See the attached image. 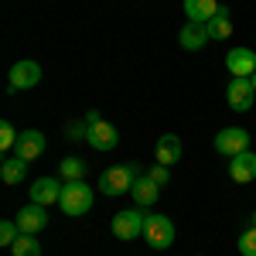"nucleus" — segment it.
Returning a JSON list of instances; mask_svg holds the SVG:
<instances>
[{
  "instance_id": "13",
  "label": "nucleus",
  "mask_w": 256,
  "mask_h": 256,
  "mask_svg": "<svg viewBox=\"0 0 256 256\" xmlns=\"http://www.w3.org/2000/svg\"><path fill=\"white\" fill-rule=\"evenodd\" d=\"M89 147H92V150H102V154H106V150H113V147H116L120 144V134H116V126H113V123H106V120H99V123H92V126H89Z\"/></svg>"
},
{
  "instance_id": "3",
  "label": "nucleus",
  "mask_w": 256,
  "mask_h": 256,
  "mask_svg": "<svg viewBox=\"0 0 256 256\" xmlns=\"http://www.w3.org/2000/svg\"><path fill=\"white\" fill-rule=\"evenodd\" d=\"M144 222H147L144 208H123V212H116V216H113L110 229H113V236H116V239L130 242V239L144 236Z\"/></svg>"
},
{
  "instance_id": "18",
  "label": "nucleus",
  "mask_w": 256,
  "mask_h": 256,
  "mask_svg": "<svg viewBox=\"0 0 256 256\" xmlns=\"http://www.w3.org/2000/svg\"><path fill=\"white\" fill-rule=\"evenodd\" d=\"M184 14L188 20H208L218 14V0H184Z\"/></svg>"
},
{
  "instance_id": "8",
  "label": "nucleus",
  "mask_w": 256,
  "mask_h": 256,
  "mask_svg": "<svg viewBox=\"0 0 256 256\" xmlns=\"http://www.w3.org/2000/svg\"><path fill=\"white\" fill-rule=\"evenodd\" d=\"M14 222H18V229L24 232V236H38L41 229L48 226V208L31 202V205H24V208L18 212V218H14Z\"/></svg>"
},
{
  "instance_id": "7",
  "label": "nucleus",
  "mask_w": 256,
  "mask_h": 256,
  "mask_svg": "<svg viewBox=\"0 0 256 256\" xmlns=\"http://www.w3.org/2000/svg\"><path fill=\"white\" fill-rule=\"evenodd\" d=\"M38 82H41V65L31 62V58H24V62H18V65L10 68L7 89H10V92H18V89H34Z\"/></svg>"
},
{
  "instance_id": "29",
  "label": "nucleus",
  "mask_w": 256,
  "mask_h": 256,
  "mask_svg": "<svg viewBox=\"0 0 256 256\" xmlns=\"http://www.w3.org/2000/svg\"><path fill=\"white\" fill-rule=\"evenodd\" d=\"M253 226H256V212H253Z\"/></svg>"
},
{
  "instance_id": "14",
  "label": "nucleus",
  "mask_w": 256,
  "mask_h": 256,
  "mask_svg": "<svg viewBox=\"0 0 256 256\" xmlns=\"http://www.w3.org/2000/svg\"><path fill=\"white\" fill-rule=\"evenodd\" d=\"M158 195H160V184L150 174H140L137 181H134V188H130V198H134L137 208H150V205H158Z\"/></svg>"
},
{
  "instance_id": "5",
  "label": "nucleus",
  "mask_w": 256,
  "mask_h": 256,
  "mask_svg": "<svg viewBox=\"0 0 256 256\" xmlns=\"http://www.w3.org/2000/svg\"><path fill=\"white\" fill-rule=\"evenodd\" d=\"M226 102H229L236 113H246V110H253V102H256L253 79L232 76V79H229V86H226Z\"/></svg>"
},
{
  "instance_id": "17",
  "label": "nucleus",
  "mask_w": 256,
  "mask_h": 256,
  "mask_svg": "<svg viewBox=\"0 0 256 256\" xmlns=\"http://www.w3.org/2000/svg\"><path fill=\"white\" fill-rule=\"evenodd\" d=\"M0 178H4V184H20V181L28 178V160L18 158V154L4 158V164H0Z\"/></svg>"
},
{
  "instance_id": "19",
  "label": "nucleus",
  "mask_w": 256,
  "mask_h": 256,
  "mask_svg": "<svg viewBox=\"0 0 256 256\" xmlns=\"http://www.w3.org/2000/svg\"><path fill=\"white\" fill-rule=\"evenodd\" d=\"M229 34H232V14H229V7H218V14L208 20V38L226 41Z\"/></svg>"
},
{
  "instance_id": "16",
  "label": "nucleus",
  "mask_w": 256,
  "mask_h": 256,
  "mask_svg": "<svg viewBox=\"0 0 256 256\" xmlns=\"http://www.w3.org/2000/svg\"><path fill=\"white\" fill-rule=\"evenodd\" d=\"M229 178L239 181V184L253 181L256 178V154L253 150H242V154H236V158H229Z\"/></svg>"
},
{
  "instance_id": "11",
  "label": "nucleus",
  "mask_w": 256,
  "mask_h": 256,
  "mask_svg": "<svg viewBox=\"0 0 256 256\" xmlns=\"http://www.w3.org/2000/svg\"><path fill=\"white\" fill-rule=\"evenodd\" d=\"M178 41H181L184 52H202V48L212 41V38H208V24H205V20H184V28H181Z\"/></svg>"
},
{
  "instance_id": "21",
  "label": "nucleus",
  "mask_w": 256,
  "mask_h": 256,
  "mask_svg": "<svg viewBox=\"0 0 256 256\" xmlns=\"http://www.w3.org/2000/svg\"><path fill=\"white\" fill-rule=\"evenodd\" d=\"M10 253H14V256H41L38 236H24V232H20V239L10 246Z\"/></svg>"
},
{
  "instance_id": "26",
  "label": "nucleus",
  "mask_w": 256,
  "mask_h": 256,
  "mask_svg": "<svg viewBox=\"0 0 256 256\" xmlns=\"http://www.w3.org/2000/svg\"><path fill=\"white\" fill-rule=\"evenodd\" d=\"M150 178H154L158 184H168V181H171V174H168V164H154V168H150Z\"/></svg>"
},
{
  "instance_id": "10",
  "label": "nucleus",
  "mask_w": 256,
  "mask_h": 256,
  "mask_svg": "<svg viewBox=\"0 0 256 256\" xmlns=\"http://www.w3.org/2000/svg\"><path fill=\"white\" fill-rule=\"evenodd\" d=\"M226 68H229V76L253 79V72H256V52H253V48H229V55H226Z\"/></svg>"
},
{
  "instance_id": "25",
  "label": "nucleus",
  "mask_w": 256,
  "mask_h": 256,
  "mask_svg": "<svg viewBox=\"0 0 256 256\" xmlns=\"http://www.w3.org/2000/svg\"><path fill=\"white\" fill-rule=\"evenodd\" d=\"M239 253H242V256H256V226H253V229H246V232L239 236Z\"/></svg>"
},
{
  "instance_id": "12",
  "label": "nucleus",
  "mask_w": 256,
  "mask_h": 256,
  "mask_svg": "<svg viewBox=\"0 0 256 256\" xmlns=\"http://www.w3.org/2000/svg\"><path fill=\"white\" fill-rule=\"evenodd\" d=\"M62 188H65L62 178H38V181L31 184V202L48 208V205H55V202L62 198Z\"/></svg>"
},
{
  "instance_id": "23",
  "label": "nucleus",
  "mask_w": 256,
  "mask_h": 256,
  "mask_svg": "<svg viewBox=\"0 0 256 256\" xmlns=\"http://www.w3.org/2000/svg\"><path fill=\"white\" fill-rule=\"evenodd\" d=\"M18 239H20L18 222H14V218H4V222H0V242H4V246H14Z\"/></svg>"
},
{
  "instance_id": "20",
  "label": "nucleus",
  "mask_w": 256,
  "mask_h": 256,
  "mask_svg": "<svg viewBox=\"0 0 256 256\" xmlns=\"http://www.w3.org/2000/svg\"><path fill=\"white\" fill-rule=\"evenodd\" d=\"M82 174H86V160L82 158H62V164H58L62 181H82Z\"/></svg>"
},
{
  "instance_id": "27",
  "label": "nucleus",
  "mask_w": 256,
  "mask_h": 256,
  "mask_svg": "<svg viewBox=\"0 0 256 256\" xmlns=\"http://www.w3.org/2000/svg\"><path fill=\"white\" fill-rule=\"evenodd\" d=\"M86 123H89V126H92V123H99V113H96V110H89V113H86Z\"/></svg>"
},
{
  "instance_id": "28",
  "label": "nucleus",
  "mask_w": 256,
  "mask_h": 256,
  "mask_svg": "<svg viewBox=\"0 0 256 256\" xmlns=\"http://www.w3.org/2000/svg\"><path fill=\"white\" fill-rule=\"evenodd\" d=\"M253 89H256V72H253Z\"/></svg>"
},
{
  "instance_id": "2",
  "label": "nucleus",
  "mask_w": 256,
  "mask_h": 256,
  "mask_svg": "<svg viewBox=\"0 0 256 256\" xmlns=\"http://www.w3.org/2000/svg\"><path fill=\"white\" fill-rule=\"evenodd\" d=\"M92 188L89 184H82V181H65V188H62V198H58V208L65 216H86L89 208H92Z\"/></svg>"
},
{
  "instance_id": "24",
  "label": "nucleus",
  "mask_w": 256,
  "mask_h": 256,
  "mask_svg": "<svg viewBox=\"0 0 256 256\" xmlns=\"http://www.w3.org/2000/svg\"><path fill=\"white\" fill-rule=\"evenodd\" d=\"M89 137V123L86 120H72V123H65V140H86Z\"/></svg>"
},
{
  "instance_id": "22",
  "label": "nucleus",
  "mask_w": 256,
  "mask_h": 256,
  "mask_svg": "<svg viewBox=\"0 0 256 256\" xmlns=\"http://www.w3.org/2000/svg\"><path fill=\"white\" fill-rule=\"evenodd\" d=\"M18 130H14V123H10V120H4V123H0V150H4V154H10V150H14V147H18Z\"/></svg>"
},
{
  "instance_id": "9",
  "label": "nucleus",
  "mask_w": 256,
  "mask_h": 256,
  "mask_svg": "<svg viewBox=\"0 0 256 256\" xmlns=\"http://www.w3.org/2000/svg\"><path fill=\"white\" fill-rule=\"evenodd\" d=\"M44 147H48V140H44V134H41V130H20L14 154H18V158H24L28 164H31V160L44 158Z\"/></svg>"
},
{
  "instance_id": "1",
  "label": "nucleus",
  "mask_w": 256,
  "mask_h": 256,
  "mask_svg": "<svg viewBox=\"0 0 256 256\" xmlns=\"http://www.w3.org/2000/svg\"><path fill=\"white\" fill-rule=\"evenodd\" d=\"M140 178V168L137 164H116V168H106L102 174H99V192L110 198L116 195H126L130 188H134V181Z\"/></svg>"
},
{
  "instance_id": "6",
  "label": "nucleus",
  "mask_w": 256,
  "mask_h": 256,
  "mask_svg": "<svg viewBox=\"0 0 256 256\" xmlns=\"http://www.w3.org/2000/svg\"><path fill=\"white\" fill-rule=\"evenodd\" d=\"M216 150L222 158H236L242 150H250V130H242V126H226V130H218L216 134Z\"/></svg>"
},
{
  "instance_id": "15",
  "label": "nucleus",
  "mask_w": 256,
  "mask_h": 256,
  "mask_svg": "<svg viewBox=\"0 0 256 256\" xmlns=\"http://www.w3.org/2000/svg\"><path fill=\"white\" fill-rule=\"evenodd\" d=\"M181 154H184V147H181V137L178 134H160L158 137V147H154V158H158V164H174V160H181Z\"/></svg>"
},
{
  "instance_id": "4",
  "label": "nucleus",
  "mask_w": 256,
  "mask_h": 256,
  "mask_svg": "<svg viewBox=\"0 0 256 256\" xmlns=\"http://www.w3.org/2000/svg\"><path fill=\"white\" fill-rule=\"evenodd\" d=\"M144 239H147V246H154V250H168V246L174 242V222L168 216L150 212L147 222H144Z\"/></svg>"
}]
</instances>
